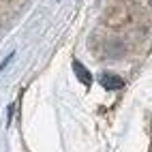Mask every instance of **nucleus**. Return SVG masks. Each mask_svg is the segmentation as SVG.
<instances>
[{"instance_id":"1","label":"nucleus","mask_w":152,"mask_h":152,"mask_svg":"<svg viewBox=\"0 0 152 152\" xmlns=\"http://www.w3.org/2000/svg\"><path fill=\"white\" fill-rule=\"evenodd\" d=\"M101 86H103L105 90H118V88L124 86V82H122V77H118V75L103 73L101 75Z\"/></svg>"},{"instance_id":"2","label":"nucleus","mask_w":152,"mask_h":152,"mask_svg":"<svg viewBox=\"0 0 152 152\" xmlns=\"http://www.w3.org/2000/svg\"><path fill=\"white\" fill-rule=\"evenodd\" d=\"M73 71H75V75H77V79H79L82 84H86V86L92 84V75L88 73V69H86L82 62H77V60H75V62H73Z\"/></svg>"}]
</instances>
